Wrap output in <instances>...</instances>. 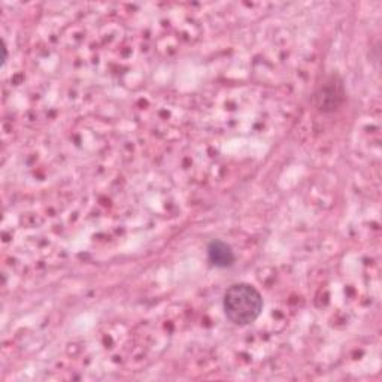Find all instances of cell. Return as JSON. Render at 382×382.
<instances>
[{"label": "cell", "instance_id": "obj_1", "mask_svg": "<svg viewBox=\"0 0 382 382\" xmlns=\"http://www.w3.org/2000/svg\"><path fill=\"white\" fill-rule=\"evenodd\" d=\"M223 307L229 321L236 326H248L260 317L263 311V298L255 287L241 282L227 288Z\"/></svg>", "mask_w": 382, "mask_h": 382}, {"label": "cell", "instance_id": "obj_2", "mask_svg": "<svg viewBox=\"0 0 382 382\" xmlns=\"http://www.w3.org/2000/svg\"><path fill=\"white\" fill-rule=\"evenodd\" d=\"M208 258L215 267H219V269L230 267L236 260L231 246L219 239H215L208 245Z\"/></svg>", "mask_w": 382, "mask_h": 382}, {"label": "cell", "instance_id": "obj_3", "mask_svg": "<svg viewBox=\"0 0 382 382\" xmlns=\"http://www.w3.org/2000/svg\"><path fill=\"white\" fill-rule=\"evenodd\" d=\"M6 60H8V46H6V44L4 42V58H2V66H5Z\"/></svg>", "mask_w": 382, "mask_h": 382}]
</instances>
